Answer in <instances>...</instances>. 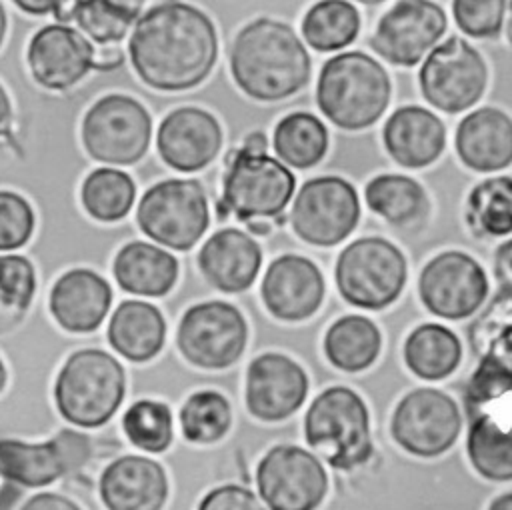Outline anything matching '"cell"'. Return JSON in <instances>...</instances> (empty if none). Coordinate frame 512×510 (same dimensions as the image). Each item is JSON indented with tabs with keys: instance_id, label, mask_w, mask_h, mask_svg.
I'll return each mask as SVG.
<instances>
[{
	"instance_id": "6da1fadb",
	"label": "cell",
	"mask_w": 512,
	"mask_h": 510,
	"mask_svg": "<svg viewBox=\"0 0 512 510\" xmlns=\"http://www.w3.org/2000/svg\"><path fill=\"white\" fill-rule=\"evenodd\" d=\"M128 52L144 84L178 92L198 86L212 72L218 36L202 10L182 2H162L138 18Z\"/></svg>"
},
{
	"instance_id": "7a4b0ae2",
	"label": "cell",
	"mask_w": 512,
	"mask_h": 510,
	"mask_svg": "<svg viewBox=\"0 0 512 510\" xmlns=\"http://www.w3.org/2000/svg\"><path fill=\"white\" fill-rule=\"evenodd\" d=\"M234 82L250 98L272 102L296 94L310 78V56L296 32L278 20L246 24L230 50Z\"/></svg>"
},
{
	"instance_id": "3957f363",
	"label": "cell",
	"mask_w": 512,
	"mask_h": 510,
	"mask_svg": "<svg viewBox=\"0 0 512 510\" xmlns=\"http://www.w3.org/2000/svg\"><path fill=\"white\" fill-rule=\"evenodd\" d=\"M390 100L386 70L364 52L330 58L318 76L316 102L322 114L344 130H362L380 120Z\"/></svg>"
},
{
	"instance_id": "277c9868",
	"label": "cell",
	"mask_w": 512,
	"mask_h": 510,
	"mask_svg": "<svg viewBox=\"0 0 512 510\" xmlns=\"http://www.w3.org/2000/svg\"><path fill=\"white\" fill-rule=\"evenodd\" d=\"M124 368L96 348L74 352L54 384V402L66 422L78 428H98L112 418L124 398Z\"/></svg>"
},
{
	"instance_id": "5b68a950",
	"label": "cell",
	"mask_w": 512,
	"mask_h": 510,
	"mask_svg": "<svg viewBox=\"0 0 512 510\" xmlns=\"http://www.w3.org/2000/svg\"><path fill=\"white\" fill-rule=\"evenodd\" d=\"M304 438L336 470H352L368 462L370 414L360 394L346 386L320 392L304 416Z\"/></svg>"
},
{
	"instance_id": "8992f818",
	"label": "cell",
	"mask_w": 512,
	"mask_h": 510,
	"mask_svg": "<svg viewBox=\"0 0 512 510\" xmlns=\"http://www.w3.org/2000/svg\"><path fill=\"white\" fill-rule=\"evenodd\" d=\"M334 278L346 302L366 310H380L400 296L406 284V260L386 238L366 236L340 252Z\"/></svg>"
},
{
	"instance_id": "52a82bcc",
	"label": "cell",
	"mask_w": 512,
	"mask_h": 510,
	"mask_svg": "<svg viewBox=\"0 0 512 510\" xmlns=\"http://www.w3.org/2000/svg\"><path fill=\"white\" fill-rule=\"evenodd\" d=\"M140 230L172 250H190L208 228V202L200 182L170 178L148 188L138 204Z\"/></svg>"
},
{
	"instance_id": "ba28073f",
	"label": "cell",
	"mask_w": 512,
	"mask_h": 510,
	"mask_svg": "<svg viewBox=\"0 0 512 510\" xmlns=\"http://www.w3.org/2000/svg\"><path fill=\"white\" fill-rule=\"evenodd\" d=\"M228 158L220 206L244 222L282 214L294 194V174L268 154L236 150Z\"/></svg>"
},
{
	"instance_id": "9c48e42d",
	"label": "cell",
	"mask_w": 512,
	"mask_h": 510,
	"mask_svg": "<svg viewBox=\"0 0 512 510\" xmlns=\"http://www.w3.org/2000/svg\"><path fill=\"white\" fill-rule=\"evenodd\" d=\"M152 136V118L134 98L108 94L84 116L82 142L86 152L104 164L138 162Z\"/></svg>"
},
{
	"instance_id": "30bf717a",
	"label": "cell",
	"mask_w": 512,
	"mask_h": 510,
	"mask_svg": "<svg viewBox=\"0 0 512 510\" xmlns=\"http://www.w3.org/2000/svg\"><path fill=\"white\" fill-rule=\"evenodd\" d=\"M418 78L422 96L434 108L456 114L482 98L488 70L474 46L452 36L428 52Z\"/></svg>"
},
{
	"instance_id": "8fae6325",
	"label": "cell",
	"mask_w": 512,
	"mask_h": 510,
	"mask_svg": "<svg viewBox=\"0 0 512 510\" xmlns=\"http://www.w3.org/2000/svg\"><path fill=\"white\" fill-rule=\"evenodd\" d=\"M256 486L268 510H316L326 498L328 476L312 452L278 444L258 462Z\"/></svg>"
},
{
	"instance_id": "7c38bea8",
	"label": "cell",
	"mask_w": 512,
	"mask_h": 510,
	"mask_svg": "<svg viewBox=\"0 0 512 510\" xmlns=\"http://www.w3.org/2000/svg\"><path fill=\"white\" fill-rule=\"evenodd\" d=\"M182 356L208 370L232 366L244 352L248 326L240 310L222 300L200 302L188 308L178 326Z\"/></svg>"
},
{
	"instance_id": "4fadbf2b",
	"label": "cell",
	"mask_w": 512,
	"mask_h": 510,
	"mask_svg": "<svg viewBox=\"0 0 512 510\" xmlns=\"http://www.w3.org/2000/svg\"><path fill=\"white\" fill-rule=\"evenodd\" d=\"M462 414L458 404L442 390L416 388L394 408L390 432L408 454L434 458L452 448L460 436Z\"/></svg>"
},
{
	"instance_id": "5bb4252c",
	"label": "cell",
	"mask_w": 512,
	"mask_h": 510,
	"mask_svg": "<svg viewBox=\"0 0 512 510\" xmlns=\"http://www.w3.org/2000/svg\"><path fill=\"white\" fill-rule=\"evenodd\" d=\"M472 348L478 356L466 386V410L512 390V294L504 292L492 300L472 326Z\"/></svg>"
},
{
	"instance_id": "9a60e30c",
	"label": "cell",
	"mask_w": 512,
	"mask_h": 510,
	"mask_svg": "<svg viewBox=\"0 0 512 510\" xmlns=\"http://www.w3.org/2000/svg\"><path fill=\"white\" fill-rule=\"evenodd\" d=\"M360 218L354 186L338 176H320L304 182L292 204L294 232L308 244L334 246L342 242Z\"/></svg>"
},
{
	"instance_id": "2e32d148",
	"label": "cell",
	"mask_w": 512,
	"mask_h": 510,
	"mask_svg": "<svg viewBox=\"0 0 512 510\" xmlns=\"http://www.w3.org/2000/svg\"><path fill=\"white\" fill-rule=\"evenodd\" d=\"M418 294L434 316L462 320L472 316L486 300L488 278L470 254L446 250L422 268Z\"/></svg>"
},
{
	"instance_id": "e0dca14e",
	"label": "cell",
	"mask_w": 512,
	"mask_h": 510,
	"mask_svg": "<svg viewBox=\"0 0 512 510\" xmlns=\"http://www.w3.org/2000/svg\"><path fill=\"white\" fill-rule=\"evenodd\" d=\"M90 458V440L76 430H60L54 438L28 444L0 440V476L8 482L40 488L82 468Z\"/></svg>"
},
{
	"instance_id": "ac0fdd59",
	"label": "cell",
	"mask_w": 512,
	"mask_h": 510,
	"mask_svg": "<svg viewBox=\"0 0 512 510\" xmlns=\"http://www.w3.org/2000/svg\"><path fill=\"white\" fill-rule=\"evenodd\" d=\"M446 30L440 4L426 0L396 2L378 22L372 48L394 66H414L436 46Z\"/></svg>"
},
{
	"instance_id": "d6986e66",
	"label": "cell",
	"mask_w": 512,
	"mask_h": 510,
	"mask_svg": "<svg viewBox=\"0 0 512 510\" xmlns=\"http://www.w3.org/2000/svg\"><path fill=\"white\" fill-rule=\"evenodd\" d=\"M308 376L292 358L276 352L256 356L246 372V408L264 422L292 416L306 400Z\"/></svg>"
},
{
	"instance_id": "ffe728a7",
	"label": "cell",
	"mask_w": 512,
	"mask_h": 510,
	"mask_svg": "<svg viewBox=\"0 0 512 510\" xmlns=\"http://www.w3.org/2000/svg\"><path fill=\"white\" fill-rule=\"evenodd\" d=\"M28 64L38 84L64 90L94 68V48L78 30L66 24H48L32 36Z\"/></svg>"
},
{
	"instance_id": "44dd1931",
	"label": "cell",
	"mask_w": 512,
	"mask_h": 510,
	"mask_svg": "<svg viewBox=\"0 0 512 510\" xmlns=\"http://www.w3.org/2000/svg\"><path fill=\"white\" fill-rule=\"evenodd\" d=\"M466 452L486 480H512V390L468 412Z\"/></svg>"
},
{
	"instance_id": "7402d4cb",
	"label": "cell",
	"mask_w": 512,
	"mask_h": 510,
	"mask_svg": "<svg viewBox=\"0 0 512 510\" xmlns=\"http://www.w3.org/2000/svg\"><path fill=\"white\" fill-rule=\"evenodd\" d=\"M324 278L318 266L298 254L276 258L262 280V300L268 312L286 322L310 318L322 304Z\"/></svg>"
},
{
	"instance_id": "603a6c76",
	"label": "cell",
	"mask_w": 512,
	"mask_h": 510,
	"mask_svg": "<svg viewBox=\"0 0 512 510\" xmlns=\"http://www.w3.org/2000/svg\"><path fill=\"white\" fill-rule=\"evenodd\" d=\"M222 144L218 120L194 106L172 110L160 124L156 146L162 160L180 172H196L208 166Z\"/></svg>"
},
{
	"instance_id": "cb8c5ba5",
	"label": "cell",
	"mask_w": 512,
	"mask_h": 510,
	"mask_svg": "<svg viewBox=\"0 0 512 510\" xmlns=\"http://www.w3.org/2000/svg\"><path fill=\"white\" fill-rule=\"evenodd\" d=\"M98 490L106 510H162L170 486L156 460L122 456L104 468Z\"/></svg>"
},
{
	"instance_id": "d4e9b609",
	"label": "cell",
	"mask_w": 512,
	"mask_h": 510,
	"mask_svg": "<svg viewBox=\"0 0 512 510\" xmlns=\"http://www.w3.org/2000/svg\"><path fill=\"white\" fill-rule=\"evenodd\" d=\"M262 264L258 242L238 230L224 228L212 234L198 254L204 278L222 292H242L250 288Z\"/></svg>"
},
{
	"instance_id": "484cf974",
	"label": "cell",
	"mask_w": 512,
	"mask_h": 510,
	"mask_svg": "<svg viewBox=\"0 0 512 510\" xmlns=\"http://www.w3.org/2000/svg\"><path fill=\"white\" fill-rule=\"evenodd\" d=\"M112 290L108 282L88 268L62 274L50 292V312L70 332H92L108 314Z\"/></svg>"
},
{
	"instance_id": "4316f807",
	"label": "cell",
	"mask_w": 512,
	"mask_h": 510,
	"mask_svg": "<svg viewBox=\"0 0 512 510\" xmlns=\"http://www.w3.org/2000/svg\"><path fill=\"white\" fill-rule=\"evenodd\" d=\"M388 154L404 168H424L444 150L446 128L442 120L422 106H400L382 130Z\"/></svg>"
},
{
	"instance_id": "83f0119b",
	"label": "cell",
	"mask_w": 512,
	"mask_h": 510,
	"mask_svg": "<svg viewBox=\"0 0 512 510\" xmlns=\"http://www.w3.org/2000/svg\"><path fill=\"white\" fill-rule=\"evenodd\" d=\"M456 152L476 172H496L512 164V118L484 106L464 116L456 128Z\"/></svg>"
},
{
	"instance_id": "f1b7e54d",
	"label": "cell",
	"mask_w": 512,
	"mask_h": 510,
	"mask_svg": "<svg viewBox=\"0 0 512 510\" xmlns=\"http://www.w3.org/2000/svg\"><path fill=\"white\" fill-rule=\"evenodd\" d=\"M166 336V322L160 310L148 302L124 300L108 324V340L116 352L132 362L154 358Z\"/></svg>"
},
{
	"instance_id": "f546056e",
	"label": "cell",
	"mask_w": 512,
	"mask_h": 510,
	"mask_svg": "<svg viewBox=\"0 0 512 510\" xmlns=\"http://www.w3.org/2000/svg\"><path fill=\"white\" fill-rule=\"evenodd\" d=\"M114 276L122 290L142 296H164L178 278V262L148 242H128L114 258Z\"/></svg>"
},
{
	"instance_id": "4dcf8cb0",
	"label": "cell",
	"mask_w": 512,
	"mask_h": 510,
	"mask_svg": "<svg viewBox=\"0 0 512 510\" xmlns=\"http://www.w3.org/2000/svg\"><path fill=\"white\" fill-rule=\"evenodd\" d=\"M462 358L458 336L442 324H420L404 342V362L422 380L450 376Z\"/></svg>"
},
{
	"instance_id": "1f68e13d",
	"label": "cell",
	"mask_w": 512,
	"mask_h": 510,
	"mask_svg": "<svg viewBox=\"0 0 512 510\" xmlns=\"http://www.w3.org/2000/svg\"><path fill=\"white\" fill-rule=\"evenodd\" d=\"M380 346L378 326L360 314L338 318L324 336L326 358L344 372L366 370L378 358Z\"/></svg>"
},
{
	"instance_id": "d6a6232c",
	"label": "cell",
	"mask_w": 512,
	"mask_h": 510,
	"mask_svg": "<svg viewBox=\"0 0 512 510\" xmlns=\"http://www.w3.org/2000/svg\"><path fill=\"white\" fill-rule=\"evenodd\" d=\"M366 204L390 224L404 226L420 220L428 210L424 188L404 174H380L366 184Z\"/></svg>"
},
{
	"instance_id": "836d02e7",
	"label": "cell",
	"mask_w": 512,
	"mask_h": 510,
	"mask_svg": "<svg viewBox=\"0 0 512 510\" xmlns=\"http://www.w3.org/2000/svg\"><path fill=\"white\" fill-rule=\"evenodd\" d=\"M274 150L282 162L294 168H310L328 150V130L314 114L292 112L274 128Z\"/></svg>"
},
{
	"instance_id": "e575fe53",
	"label": "cell",
	"mask_w": 512,
	"mask_h": 510,
	"mask_svg": "<svg viewBox=\"0 0 512 510\" xmlns=\"http://www.w3.org/2000/svg\"><path fill=\"white\" fill-rule=\"evenodd\" d=\"M358 30L360 16L356 6L340 0L314 4L302 20L304 40L320 52H332L348 46L354 42Z\"/></svg>"
},
{
	"instance_id": "d590c367",
	"label": "cell",
	"mask_w": 512,
	"mask_h": 510,
	"mask_svg": "<svg viewBox=\"0 0 512 510\" xmlns=\"http://www.w3.org/2000/svg\"><path fill=\"white\" fill-rule=\"evenodd\" d=\"M470 226L484 236L512 232V176H492L476 184L466 202Z\"/></svg>"
},
{
	"instance_id": "8d00e7d4",
	"label": "cell",
	"mask_w": 512,
	"mask_h": 510,
	"mask_svg": "<svg viewBox=\"0 0 512 510\" xmlns=\"http://www.w3.org/2000/svg\"><path fill=\"white\" fill-rule=\"evenodd\" d=\"M134 180L116 168H96L82 184V204L100 222L124 218L134 204Z\"/></svg>"
},
{
	"instance_id": "74e56055",
	"label": "cell",
	"mask_w": 512,
	"mask_h": 510,
	"mask_svg": "<svg viewBox=\"0 0 512 510\" xmlns=\"http://www.w3.org/2000/svg\"><path fill=\"white\" fill-rule=\"evenodd\" d=\"M232 424L228 400L214 390H200L186 398L180 408L182 436L194 444L218 442Z\"/></svg>"
},
{
	"instance_id": "f35d334b",
	"label": "cell",
	"mask_w": 512,
	"mask_h": 510,
	"mask_svg": "<svg viewBox=\"0 0 512 510\" xmlns=\"http://www.w3.org/2000/svg\"><path fill=\"white\" fill-rule=\"evenodd\" d=\"M142 2H74L72 18L98 44H110L124 38L126 30L136 22Z\"/></svg>"
},
{
	"instance_id": "ab89813d",
	"label": "cell",
	"mask_w": 512,
	"mask_h": 510,
	"mask_svg": "<svg viewBox=\"0 0 512 510\" xmlns=\"http://www.w3.org/2000/svg\"><path fill=\"white\" fill-rule=\"evenodd\" d=\"M122 428L136 448L164 452L172 442L170 408L158 400H138L126 410Z\"/></svg>"
},
{
	"instance_id": "60d3db41",
	"label": "cell",
	"mask_w": 512,
	"mask_h": 510,
	"mask_svg": "<svg viewBox=\"0 0 512 510\" xmlns=\"http://www.w3.org/2000/svg\"><path fill=\"white\" fill-rule=\"evenodd\" d=\"M36 290V272L28 258L18 254L0 256V304L24 310Z\"/></svg>"
},
{
	"instance_id": "b9f144b4",
	"label": "cell",
	"mask_w": 512,
	"mask_h": 510,
	"mask_svg": "<svg viewBox=\"0 0 512 510\" xmlns=\"http://www.w3.org/2000/svg\"><path fill=\"white\" fill-rule=\"evenodd\" d=\"M34 230V212L28 200L16 192L0 190V250H16L28 242Z\"/></svg>"
},
{
	"instance_id": "7bdbcfd3",
	"label": "cell",
	"mask_w": 512,
	"mask_h": 510,
	"mask_svg": "<svg viewBox=\"0 0 512 510\" xmlns=\"http://www.w3.org/2000/svg\"><path fill=\"white\" fill-rule=\"evenodd\" d=\"M506 6L502 0H460L452 4V14L468 36L488 38L500 32Z\"/></svg>"
},
{
	"instance_id": "ee69618b",
	"label": "cell",
	"mask_w": 512,
	"mask_h": 510,
	"mask_svg": "<svg viewBox=\"0 0 512 510\" xmlns=\"http://www.w3.org/2000/svg\"><path fill=\"white\" fill-rule=\"evenodd\" d=\"M198 510H264L254 492L238 484L212 488L198 504Z\"/></svg>"
},
{
	"instance_id": "f6af8a7d",
	"label": "cell",
	"mask_w": 512,
	"mask_h": 510,
	"mask_svg": "<svg viewBox=\"0 0 512 510\" xmlns=\"http://www.w3.org/2000/svg\"><path fill=\"white\" fill-rule=\"evenodd\" d=\"M20 510H82L76 502H72L70 498L56 494V492H40L30 496Z\"/></svg>"
},
{
	"instance_id": "bcb514c9",
	"label": "cell",
	"mask_w": 512,
	"mask_h": 510,
	"mask_svg": "<svg viewBox=\"0 0 512 510\" xmlns=\"http://www.w3.org/2000/svg\"><path fill=\"white\" fill-rule=\"evenodd\" d=\"M494 274L506 292L512 294V238L502 242L494 254Z\"/></svg>"
},
{
	"instance_id": "7dc6e473",
	"label": "cell",
	"mask_w": 512,
	"mask_h": 510,
	"mask_svg": "<svg viewBox=\"0 0 512 510\" xmlns=\"http://www.w3.org/2000/svg\"><path fill=\"white\" fill-rule=\"evenodd\" d=\"M120 64H122V52L112 46H104L102 50L94 52V66L100 70H110Z\"/></svg>"
},
{
	"instance_id": "c3c4849f",
	"label": "cell",
	"mask_w": 512,
	"mask_h": 510,
	"mask_svg": "<svg viewBox=\"0 0 512 510\" xmlns=\"http://www.w3.org/2000/svg\"><path fill=\"white\" fill-rule=\"evenodd\" d=\"M266 146H268L266 136L262 132H252L246 136L242 150L252 152V154H266Z\"/></svg>"
},
{
	"instance_id": "681fc988",
	"label": "cell",
	"mask_w": 512,
	"mask_h": 510,
	"mask_svg": "<svg viewBox=\"0 0 512 510\" xmlns=\"http://www.w3.org/2000/svg\"><path fill=\"white\" fill-rule=\"evenodd\" d=\"M58 4L60 2H16V6L24 12H30V14H46L50 10H58Z\"/></svg>"
},
{
	"instance_id": "f907efd6",
	"label": "cell",
	"mask_w": 512,
	"mask_h": 510,
	"mask_svg": "<svg viewBox=\"0 0 512 510\" xmlns=\"http://www.w3.org/2000/svg\"><path fill=\"white\" fill-rule=\"evenodd\" d=\"M10 118H12V108H10V98L6 94V90L0 86V134H4L10 126Z\"/></svg>"
},
{
	"instance_id": "816d5d0a",
	"label": "cell",
	"mask_w": 512,
	"mask_h": 510,
	"mask_svg": "<svg viewBox=\"0 0 512 510\" xmlns=\"http://www.w3.org/2000/svg\"><path fill=\"white\" fill-rule=\"evenodd\" d=\"M488 510H512V492H504V494L496 496L490 502Z\"/></svg>"
},
{
	"instance_id": "f5cc1de1",
	"label": "cell",
	"mask_w": 512,
	"mask_h": 510,
	"mask_svg": "<svg viewBox=\"0 0 512 510\" xmlns=\"http://www.w3.org/2000/svg\"><path fill=\"white\" fill-rule=\"evenodd\" d=\"M248 224V230L252 232V234H260V236H264V234H268V224L266 222H260V220H250V222H246Z\"/></svg>"
},
{
	"instance_id": "db71d44e",
	"label": "cell",
	"mask_w": 512,
	"mask_h": 510,
	"mask_svg": "<svg viewBox=\"0 0 512 510\" xmlns=\"http://www.w3.org/2000/svg\"><path fill=\"white\" fill-rule=\"evenodd\" d=\"M4 34H6V12H4V6L0 2V44L4 40Z\"/></svg>"
},
{
	"instance_id": "11a10c76",
	"label": "cell",
	"mask_w": 512,
	"mask_h": 510,
	"mask_svg": "<svg viewBox=\"0 0 512 510\" xmlns=\"http://www.w3.org/2000/svg\"><path fill=\"white\" fill-rule=\"evenodd\" d=\"M4 384H6V368H4V364H2V360H0V392H2Z\"/></svg>"
},
{
	"instance_id": "9f6ffc18",
	"label": "cell",
	"mask_w": 512,
	"mask_h": 510,
	"mask_svg": "<svg viewBox=\"0 0 512 510\" xmlns=\"http://www.w3.org/2000/svg\"><path fill=\"white\" fill-rule=\"evenodd\" d=\"M508 8H510V12H512V2L508 4ZM508 40L512 42V14H510V20H508Z\"/></svg>"
}]
</instances>
